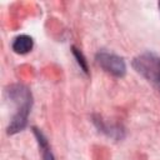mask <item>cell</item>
Here are the masks:
<instances>
[{
    "label": "cell",
    "mask_w": 160,
    "mask_h": 160,
    "mask_svg": "<svg viewBox=\"0 0 160 160\" xmlns=\"http://www.w3.org/2000/svg\"><path fill=\"white\" fill-rule=\"evenodd\" d=\"M71 50H72V54H74V56H75V59H76V61H78L80 69H81L85 74H89V66H88V61H86L84 54H82L78 48H75V46H72Z\"/></svg>",
    "instance_id": "8992f818"
},
{
    "label": "cell",
    "mask_w": 160,
    "mask_h": 160,
    "mask_svg": "<svg viewBox=\"0 0 160 160\" xmlns=\"http://www.w3.org/2000/svg\"><path fill=\"white\" fill-rule=\"evenodd\" d=\"M96 64L108 74L121 78L126 72V64L122 58L108 51H99L95 56Z\"/></svg>",
    "instance_id": "7a4b0ae2"
},
{
    "label": "cell",
    "mask_w": 160,
    "mask_h": 160,
    "mask_svg": "<svg viewBox=\"0 0 160 160\" xmlns=\"http://www.w3.org/2000/svg\"><path fill=\"white\" fill-rule=\"evenodd\" d=\"M34 48V40L31 36L26 35V34H21L18 35L11 44V49L14 50V52L19 54V55H25L28 52H30Z\"/></svg>",
    "instance_id": "3957f363"
},
{
    "label": "cell",
    "mask_w": 160,
    "mask_h": 160,
    "mask_svg": "<svg viewBox=\"0 0 160 160\" xmlns=\"http://www.w3.org/2000/svg\"><path fill=\"white\" fill-rule=\"evenodd\" d=\"M32 132L35 135V139H36V142L39 145V149L41 151V158L42 160H55L54 158V154L51 151V148L49 145V141L46 139V136L42 134V131L38 128H32Z\"/></svg>",
    "instance_id": "277c9868"
},
{
    "label": "cell",
    "mask_w": 160,
    "mask_h": 160,
    "mask_svg": "<svg viewBox=\"0 0 160 160\" xmlns=\"http://www.w3.org/2000/svg\"><path fill=\"white\" fill-rule=\"evenodd\" d=\"M6 94L10 101L16 108L14 115L10 119V124L8 126V134L14 135L16 132L22 131L28 125L29 115L32 106V95L29 88L21 84L10 85L6 89Z\"/></svg>",
    "instance_id": "6da1fadb"
},
{
    "label": "cell",
    "mask_w": 160,
    "mask_h": 160,
    "mask_svg": "<svg viewBox=\"0 0 160 160\" xmlns=\"http://www.w3.org/2000/svg\"><path fill=\"white\" fill-rule=\"evenodd\" d=\"M159 9H160V2H159Z\"/></svg>",
    "instance_id": "ba28073f"
},
{
    "label": "cell",
    "mask_w": 160,
    "mask_h": 160,
    "mask_svg": "<svg viewBox=\"0 0 160 160\" xmlns=\"http://www.w3.org/2000/svg\"><path fill=\"white\" fill-rule=\"evenodd\" d=\"M156 86H158V89L160 90V60H159V66H158V71H156V75H155V79H154V81H152Z\"/></svg>",
    "instance_id": "52a82bcc"
},
{
    "label": "cell",
    "mask_w": 160,
    "mask_h": 160,
    "mask_svg": "<svg viewBox=\"0 0 160 160\" xmlns=\"http://www.w3.org/2000/svg\"><path fill=\"white\" fill-rule=\"evenodd\" d=\"M94 124L96 125V128L101 131V132H104V134H106L108 136H110V138H114V139H122V136H124V130L120 128V126H118V125H108L101 118H99V116H96V118H94Z\"/></svg>",
    "instance_id": "5b68a950"
}]
</instances>
